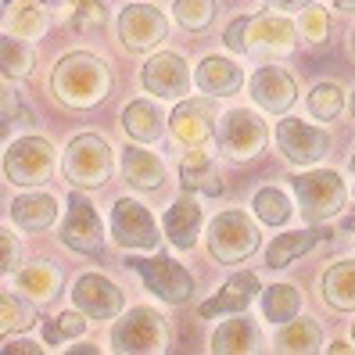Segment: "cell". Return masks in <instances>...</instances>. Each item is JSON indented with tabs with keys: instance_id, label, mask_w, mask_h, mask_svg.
<instances>
[{
	"instance_id": "6da1fadb",
	"label": "cell",
	"mask_w": 355,
	"mask_h": 355,
	"mask_svg": "<svg viewBox=\"0 0 355 355\" xmlns=\"http://www.w3.org/2000/svg\"><path fill=\"white\" fill-rule=\"evenodd\" d=\"M112 69L90 51H72L54 65L51 72V94L65 104V108H97V104L112 94Z\"/></svg>"
},
{
	"instance_id": "7a4b0ae2",
	"label": "cell",
	"mask_w": 355,
	"mask_h": 355,
	"mask_svg": "<svg viewBox=\"0 0 355 355\" xmlns=\"http://www.w3.org/2000/svg\"><path fill=\"white\" fill-rule=\"evenodd\" d=\"M61 173L79 191H97L112 180V144L97 133H79L61 155Z\"/></svg>"
},
{
	"instance_id": "3957f363",
	"label": "cell",
	"mask_w": 355,
	"mask_h": 355,
	"mask_svg": "<svg viewBox=\"0 0 355 355\" xmlns=\"http://www.w3.org/2000/svg\"><path fill=\"white\" fill-rule=\"evenodd\" d=\"M208 252H212L216 262L223 266H237V262H248L255 252H259V226L252 223V216L241 212V208H226L219 212L212 223H208Z\"/></svg>"
},
{
	"instance_id": "277c9868",
	"label": "cell",
	"mask_w": 355,
	"mask_h": 355,
	"mask_svg": "<svg viewBox=\"0 0 355 355\" xmlns=\"http://www.w3.org/2000/svg\"><path fill=\"white\" fill-rule=\"evenodd\" d=\"M295 194H298V208L305 223H327L334 216H341L348 201L345 180L334 169H312V173L295 176Z\"/></svg>"
},
{
	"instance_id": "5b68a950",
	"label": "cell",
	"mask_w": 355,
	"mask_h": 355,
	"mask_svg": "<svg viewBox=\"0 0 355 355\" xmlns=\"http://www.w3.org/2000/svg\"><path fill=\"white\" fill-rule=\"evenodd\" d=\"M126 266L144 280V287H148L155 298H162L165 305H187L194 298V277L169 255H155V259L133 255V259H126Z\"/></svg>"
},
{
	"instance_id": "8992f818",
	"label": "cell",
	"mask_w": 355,
	"mask_h": 355,
	"mask_svg": "<svg viewBox=\"0 0 355 355\" xmlns=\"http://www.w3.org/2000/svg\"><path fill=\"white\" fill-rule=\"evenodd\" d=\"M112 348L115 352H165L169 348V323L158 309L137 305L112 327Z\"/></svg>"
},
{
	"instance_id": "52a82bcc",
	"label": "cell",
	"mask_w": 355,
	"mask_h": 355,
	"mask_svg": "<svg viewBox=\"0 0 355 355\" xmlns=\"http://www.w3.org/2000/svg\"><path fill=\"white\" fill-rule=\"evenodd\" d=\"M219 151L230 158V162H252L266 151V140H269V130L266 122L252 112V108H234L219 119Z\"/></svg>"
},
{
	"instance_id": "ba28073f",
	"label": "cell",
	"mask_w": 355,
	"mask_h": 355,
	"mask_svg": "<svg viewBox=\"0 0 355 355\" xmlns=\"http://www.w3.org/2000/svg\"><path fill=\"white\" fill-rule=\"evenodd\" d=\"M4 176L15 187H44L54 176V151L44 137H18L4 151Z\"/></svg>"
},
{
	"instance_id": "9c48e42d",
	"label": "cell",
	"mask_w": 355,
	"mask_h": 355,
	"mask_svg": "<svg viewBox=\"0 0 355 355\" xmlns=\"http://www.w3.org/2000/svg\"><path fill=\"white\" fill-rule=\"evenodd\" d=\"M112 241L126 252H155L162 244V234L148 208L133 198H119L112 205Z\"/></svg>"
},
{
	"instance_id": "30bf717a",
	"label": "cell",
	"mask_w": 355,
	"mask_h": 355,
	"mask_svg": "<svg viewBox=\"0 0 355 355\" xmlns=\"http://www.w3.org/2000/svg\"><path fill=\"white\" fill-rule=\"evenodd\" d=\"M61 244L76 255H101L104 252V226L94 212V205L79 194V187L69 194V212H65V223H61Z\"/></svg>"
},
{
	"instance_id": "8fae6325",
	"label": "cell",
	"mask_w": 355,
	"mask_h": 355,
	"mask_svg": "<svg viewBox=\"0 0 355 355\" xmlns=\"http://www.w3.org/2000/svg\"><path fill=\"white\" fill-rule=\"evenodd\" d=\"M165 36H169V18H165L155 4H130L119 15V40H122V47L133 51V54L155 51Z\"/></svg>"
},
{
	"instance_id": "7c38bea8",
	"label": "cell",
	"mask_w": 355,
	"mask_h": 355,
	"mask_svg": "<svg viewBox=\"0 0 355 355\" xmlns=\"http://www.w3.org/2000/svg\"><path fill=\"white\" fill-rule=\"evenodd\" d=\"M295 51V26L273 8L252 18L248 26V54L259 61H277Z\"/></svg>"
},
{
	"instance_id": "4fadbf2b",
	"label": "cell",
	"mask_w": 355,
	"mask_h": 355,
	"mask_svg": "<svg viewBox=\"0 0 355 355\" xmlns=\"http://www.w3.org/2000/svg\"><path fill=\"white\" fill-rule=\"evenodd\" d=\"M277 148L291 165H316L330 151V137L302 119H280L277 126Z\"/></svg>"
},
{
	"instance_id": "5bb4252c",
	"label": "cell",
	"mask_w": 355,
	"mask_h": 355,
	"mask_svg": "<svg viewBox=\"0 0 355 355\" xmlns=\"http://www.w3.org/2000/svg\"><path fill=\"white\" fill-rule=\"evenodd\" d=\"M140 83L151 97H162V101H180L187 90H191V69L187 61L173 51H162L155 58H148V65L140 72Z\"/></svg>"
},
{
	"instance_id": "9a60e30c",
	"label": "cell",
	"mask_w": 355,
	"mask_h": 355,
	"mask_svg": "<svg viewBox=\"0 0 355 355\" xmlns=\"http://www.w3.org/2000/svg\"><path fill=\"white\" fill-rule=\"evenodd\" d=\"M216 119L219 115L208 101H180L169 115V126H173V137L187 144V148H208L212 137L219 133Z\"/></svg>"
},
{
	"instance_id": "2e32d148",
	"label": "cell",
	"mask_w": 355,
	"mask_h": 355,
	"mask_svg": "<svg viewBox=\"0 0 355 355\" xmlns=\"http://www.w3.org/2000/svg\"><path fill=\"white\" fill-rule=\"evenodd\" d=\"M72 305L87 312L90 320H115L122 312V291L101 273H83L72 284Z\"/></svg>"
},
{
	"instance_id": "e0dca14e",
	"label": "cell",
	"mask_w": 355,
	"mask_h": 355,
	"mask_svg": "<svg viewBox=\"0 0 355 355\" xmlns=\"http://www.w3.org/2000/svg\"><path fill=\"white\" fill-rule=\"evenodd\" d=\"M252 101L269 115H287L298 101V87L280 65H262L252 76Z\"/></svg>"
},
{
	"instance_id": "ac0fdd59",
	"label": "cell",
	"mask_w": 355,
	"mask_h": 355,
	"mask_svg": "<svg viewBox=\"0 0 355 355\" xmlns=\"http://www.w3.org/2000/svg\"><path fill=\"white\" fill-rule=\"evenodd\" d=\"M262 291V284H259V277L255 273H234L219 291L208 302H201V309H198V316L201 320H212V316H230V312H244L248 305H252V298Z\"/></svg>"
},
{
	"instance_id": "d6986e66",
	"label": "cell",
	"mask_w": 355,
	"mask_h": 355,
	"mask_svg": "<svg viewBox=\"0 0 355 355\" xmlns=\"http://www.w3.org/2000/svg\"><path fill=\"white\" fill-rule=\"evenodd\" d=\"M162 230H165V237H169V244L180 248V252H191V248L198 244L201 205H198V198H191V191H183V198H176V205L165 212Z\"/></svg>"
},
{
	"instance_id": "ffe728a7",
	"label": "cell",
	"mask_w": 355,
	"mask_h": 355,
	"mask_svg": "<svg viewBox=\"0 0 355 355\" xmlns=\"http://www.w3.org/2000/svg\"><path fill=\"white\" fill-rule=\"evenodd\" d=\"M194 83L208 97H234L244 87V72H241L237 61H230L223 54H208L194 72Z\"/></svg>"
},
{
	"instance_id": "44dd1931",
	"label": "cell",
	"mask_w": 355,
	"mask_h": 355,
	"mask_svg": "<svg viewBox=\"0 0 355 355\" xmlns=\"http://www.w3.org/2000/svg\"><path fill=\"white\" fill-rule=\"evenodd\" d=\"M180 183H183V191L205 194V198H219L226 191L216 162L205 155V148H191V155L180 158Z\"/></svg>"
},
{
	"instance_id": "7402d4cb",
	"label": "cell",
	"mask_w": 355,
	"mask_h": 355,
	"mask_svg": "<svg viewBox=\"0 0 355 355\" xmlns=\"http://www.w3.org/2000/svg\"><path fill=\"white\" fill-rule=\"evenodd\" d=\"M58 219V201L54 194H40L36 187L29 194H18L11 201V223L22 226L26 234H44V230H51Z\"/></svg>"
},
{
	"instance_id": "603a6c76",
	"label": "cell",
	"mask_w": 355,
	"mask_h": 355,
	"mask_svg": "<svg viewBox=\"0 0 355 355\" xmlns=\"http://www.w3.org/2000/svg\"><path fill=\"white\" fill-rule=\"evenodd\" d=\"M122 176L133 191H158L165 183V162L148 148H122Z\"/></svg>"
},
{
	"instance_id": "cb8c5ba5",
	"label": "cell",
	"mask_w": 355,
	"mask_h": 355,
	"mask_svg": "<svg viewBox=\"0 0 355 355\" xmlns=\"http://www.w3.org/2000/svg\"><path fill=\"white\" fill-rule=\"evenodd\" d=\"M330 237V230H291V234H280L273 244L266 248V266L269 269H284V266H291L295 259H302L305 252H312L320 241H327Z\"/></svg>"
},
{
	"instance_id": "d4e9b609",
	"label": "cell",
	"mask_w": 355,
	"mask_h": 355,
	"mask_svg": "<svg viewBox=\"0 0 355 355\" xmlns=\"http://www.w3.org/2000/svg\"><path fill=\"white\" fill-rule=\"evenodd\" d=\"M122 130H126L133 144H155L165 133V115L151 101H130L122 108Z\"/></svg>"
},
{
	"instance_id": "484cf974",
	"label": "cell",
	"mask_w": 355,
	"mask_h": 355,
	"mask_svg": "<svg viewBox=\"0 0 355 355\" xmlns=\"http://www.w3.org/2000/svg\"><path fill=\"white\" fill-rule=\"evenodd\" d=\"M15 284L29 302H54L61 291V273L51 262H29L22 269H15Z\"/></svg>"
},
{
	"instance_id": "4316f807",
	"label": "cell",
	"mask_w": 355,
	"mask_h": 355,
	"mask_svg": "<svg viewBox=\"0 0 355 355\" xmlns=\"http://www.w3.org/2000/svg\"><path fill=\"white\" fill-rule=\"evenodd\" d=\"M323 302L338 312H355V259L334 262L323 273Z\"/></svg>"
},
{
	"instance_id": "83f0119b",
	"label": "cell",
	"mask_w": 355,
	"mask_h": 355,
	"mask_svg": "<svg viewBox=\"0 0 355 355\" xmlns=\"http://www.w3.org/2000/svg\"><path fill=\"white\" fill-rule=\"evenodd\" d=\"M323 345V327L316 320H287L277 330V352H291V355H302V352H320Z\"/></svg>"
},
{
	"instance_id": "f1b7e54d",
	"label": "cell",
	"mask_w": 355,
	"mask_h": 355,
	"mask_svg": "<svg viewBox=\"0 0 355 355\" xmlns=\"http://www.w3.org/2000/svg\"><path fill=\"white\" fill-rule=\"evenodd\" d=\"M51 15L40 0H8V15H4V29L15 36H40L47 29Z\"/></svg>"
},
{
	"instance_id": "f546056e",
	"label": "cell",
	"mask_w": 355,
	"mask_h": 355,
	"mask_svg": "<svg viewBox=\"0 0 355 355\" xmlns=\"http://www.w3.org/2000/svg\"><path fill=\"white\" fill-rule=\"evenodd\" d=\"M259 345V330L252 320H226L216 334H212V352L216 355H237V352H252Z\"/></svg>"
},
{
	"instance_id": "4dcf8cb0",
	"label": "cell",
	"mask_w": 355,
	"mask_h": 355,
	"mask_svg": "<svg viewBox=\"0 0 355 355\" xmlns=\"http://www.w3.org/2000/svg\"><path fill=\"white\" fill-rule=\"evenodd\" d=\"M302 309V291L295 284H273V287H262V316L269 323H287L295 320Z\"/></svg>"
},
{
	"instance_id": "1f68e13d",
	"label": "cell",
	"mask_w": 355,
	"mask_h": 355,
	"mask_svg": "<svg viewBox=\"0 0 355 355\" xmlns=\"http://www.w3.org/2000/svg\"><path fill=\"white\" fill-rule=\"evenodd\" d=\"M0 69H4V79H26L33 76V65H36V54L33 47L26 44V36H15V33H4V40H0Z\"/></svg>"
},
{
	"instance_id": "d6a6232c",
	"label": "cell",
	"mask_w": 355,
	"mask_h": 355,
	"mask_svg": "<svg viewBox=\"0 0 355 355\" xmlns=\"http://www.w3.org/2000/svg\"><path fill=\"white\" fill-rule=\"evenodd\" d=\"M26 295H15V291H4L0 295V330L4 338H11L15 330H29L36 323V312L29 302H22Z\"/></svg>"
},
{
	"instance_id": "836d02e7",
	"label": "cell",
	"mask_w": 355,
	"mask_h": 355,
	"mask_svg": "<svg viewBox=\"0 0 355 355\" xmlns=\"http://www.w3.org/2000/svg\"><path fill=\"white\" fill-rule=\"evenodd\" d=\"M341 112H345V94L338 83H316L309 94V115L320 122H334Z\"/></svg>"
},
{
	"instance_id": "e575fe53",
	"label": "cell",
	"mask_w": 355,
	"mask_h": 355,
	"mask_svg": "<svg viewBox=\"0 0 355 355\" xmlns=\"http://www.w3.org/2000/svg\"><path fill=\"white\" fill-rule=\"evenodd\" d=\"M252 208L266 226H284L291 219V201H287V194L280 191V187H262V191L255 194V201H252Z\"/></svg>"
},
{
	"instance_id": "d590c367",
	"label": "cell",
	"mask_w": 355,
	"mask_h": 355,
	"mask_svg": "<svg viewBox=\"0 0 355 355\" xmlns=\"http://www.w3.org/2000/svg\"><path fill=\"white\" fill-rule=\"evenodd\" d=\"M173 15L187 33H205L216 18V0H173Z\"/></svg>"
},
{
	"instance_id": "8d00e7d4",
	"label": "cell",
	"mask_w": 355,
	"mask_h": 355,
	"mask_svg": "<svg viewBox=\"0 0 355 355\" xmlns=\"http://www.w3.org/2000/svg\"><path fill=\"white\" fill-rule=\"evenodd\" d=\"M87 323H90V316L87 312H65V316H58L54 323H47L44 327V338H47V345H61V341H79L83 338V330H87Z\"/></svg>"
},
{
	"instance_id": "74e56055",
	"label": "cell",
	"mask_w": 355,
	"mask_h": 355,
	"mask_svg": "<svg viewBox=\"0 0 355 355\" xmlns=\"http://www.w3.org/2000/svg\"><path fill=\"white\" fill-rule=\"evenodd\" d=\"M298 29H302V36L309 40V44H323V40L330 36V18H327L323 8H312V4H309V8L302 11Z\"/></svg>"
},
{
	"instance_id": "f35d334b",
	"label": "cell",
	"mask_w": 355,
	"mask_h": 355,
	"mask_svg": "<svg viewBox=\"0 0 355 355\" xmlns=\"http://www.w3.org/2000/svg\"><path fill=\"white\" fill-rule=\"evenodd\" d=\"M15 119H22V122H33V112L26 108L22 101H18V94L11 90V79H8V87H4V126H11Z\"/></svg>"
},
{
	"instance_id": "ab89813d",
	"label": "cell",
	"mask_w": 355,
	"mask_h": 355,
	"mask_svg": "<svg viewBox=\"0 0 355 355\" xmlns=\"http://www.w3.org/2000/svg\"><path fill=\"white\" fill-rule=\"evenodd\" d=\"M248 26H252V18H234L226 29V47L230 51H237V54H248Z\"/></svg>"
},
{
	"instance_id": "60d3db41",
	"label": "cell",
	"mask_w": 355,
	"mask_h": 355,
	"mask_svg": "<svg viewBox=\"0 0 355 355\" xmlns=\"http://www.w3.org/2000/svg\"><path fill=\"white\" fill-rule=\"evenodd\" d=\"M0 252H4L0 269H4V273H15V269H18V241H15L11 230H0Z\"/></svg>"
},
{
	"instance_id": "b9f144b4",
	"label": "cell",
	"mask_w": 355,
	"mask_h": 355,
	"mask_svg": "<svg viewBox=\"0 0 355 355\" xmlns=\"http://www.w3.org/2000/svg\"><path fill=\"white\" fill-rule=\"evenodd\" d=\"M0 352H4V355H40V352H44V348H40L36 341H4V348H0Z\"/></svg>"
},
{
	"instance_id": "7bdbcfd3",
	"label": "cell",
	"mask_w": 355,
	"mask_h": 355,
	"mask_svg": "<svg viewBox=\"0 0 355 355\" xmlns=\"http://www.w3.org/2000/svg\"><path fill=\"white\" fill-rule=\"evenodd\" d=\"M309 4H316V0H269V8L277 11H305Z\"/></svg>"
},
{
	"instance_id": "ee69618b",
	"label": "cell",
	"mask_w": 355,
	"mask_h": 355,
	"mask_svg": "<svg viewBox=\"0 0 355 355\" xmlns=\"http://www.w3.org/2000/svg\"><path fill=\"white\" fill-rule=\"evenodd\" d=\"M327 352H330V355H348V352H355V348H352L348 341H334V345H330Z\"/></svg>"
},
{
	"instance_id": "f6af8a7d",
	"label": "cell",
	"mask_w": 355,
	"mask_h": 355,
	"mask_svg": "<svg viewBox=\"0 0 355 355\" xmlns=\"http://www.w3.org/2000/svg\"><path fill=\"white\" fill-rule=\"evenodd\" d=\"M330 4L338 8V11H345V15H352V11H355V0H330Z\"/></svg>"
},
{
	"instance_id": "bcb514c9",
	"label": "cell",
	"mask_w": 355,
	"mask_h": 355,
	"mask_svg": "<svg viewBox=\"0 0 355 355\" xmlns=\"http://www.w3.org/2000/svg\"><path fill=\"white\" fill-rule=\"evenodd\" d=\"M69 352H72V355H76V352H83V355H97L101 348H97V345H79V348H69Z\"/></svg>"
},
{
	"instance_id": "7dc6e473",
	"label": "cell",
	"mask_w": 355,
	"mask_h": 355,
	"mask_svg": "<svg viewBox=\"0 0 355 355\" xmlns=\"http://www.w3.org/2000/svg\"><path fill=\"white\" fill-rule=\"evenodd\" d=\"M348 108H352V115H355V94H352V101H348Z\"/></svg>"
},
{
	"instance_id": "c3c4849f",
	"label": "cell",
	"mask_w": 355,
	"mask_h": 355,
	"mask_svg": "<svg viewBox=\"0 0 355 355\" xmlns=\"http://www.w3.org/2000/svg\"><path fill=\"white\" fill-rule=\"evenodd\" d=\"M352 51H355V29H352Z\"/></svg>"
},
{
	"instance_id": "681fc988",
	"label": "cell",
	"mask_w": 355,
	"mask_h": 355,
	"mask_svg": "<svg viewBox=\"0 0 355 355\" xmlns=\"http://www.w3.org/2000/svg\"><path fill=\"white\" fill-rule=\"evenodd\" d=\"M352 341H355V323H352Z\"/></svg>"
},
{
	"instance_id": "f907efd6",
	"label": "cell",
	"mask_w": 355,
	"mask_h": 355,
	"mask_svg": "<svg viewBox=\"0 0 355 355\" xmlns=\"http://www.w3.org/2000/svg\"><path fill=\"white\" fill-rule=\"evenodd\" d=\"M352 169H355V155H352Z\"/></svg>"
}]
</instances>
